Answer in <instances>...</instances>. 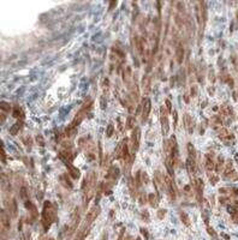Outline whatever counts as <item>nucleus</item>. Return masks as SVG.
I'll return each mask as SVG.
<instances>
[{"label": "nucleus", "mask_w": 238, "mask_h": 240, "mask_svg": "<svg viewBox=\"0 0 238 240\" xmlns=\"http://www.w3.org/2000/svg\"><path fill=\"white\" fill-rule=\"evenodd\" d=\"M142 112H141V118H142V121H146L149 113H150V109H152V103H150V100L149 99H144L143 102H142Z\"/></svg>", "instance_id": "5"}, {"label": "nucleus", "mask_w": 238, "mask_h": 240, "mask_svg": "<svg viewBox=\"0 0 238 240\" xmlns=\"http://www.w3.org/2000/svg\"><path fill=\"white\" fill-rule=\"evenodd\" d=\"M88 232H89V225L84 226V228H83L82 231H79L76 240H84L85 237H87V234H88Z\"/></svg>", "instance_id": "18"}, {"label": "nucleus", "mask_w": 238, "mask_h": 240, "mask_svg": "<svg viewBox=\"0 0 238 240\" xmlns=\"http://www.w3.org/2000/svg\"><path fill=\"white\" fill-rule=\"evenodd\" d=\"M22 127H23V123L19 120V121H17L12 127H11V130H10V132H11V135L12 136H16V135H18V132L22 130Z\"/></svg>", "instance_id": "15"}, {"label": "nucleus", "mask_w": 238, "mask_h": 240, "mask_svg": "<svg viewBox=\"0 0 238 240\" xmlns=\"http://www.w3.org/2000/svg\"><path fill=\"white\" fill-rule=\"evenodd\" d=\"M135 124H136V121H135V118L134 116H129L128 118V121H126V127L128 129H130V130H134L135 129Z\"/></svg>", "instance_id": "21"}, {"label": "nucleus", "mask_w": 238, "mask_h": 240, "mask_svg": "<svg viewBox=\"0 0 238 240\" xmlns=\"http://www.w3.org/2000/svg\"><path fill=\"white\" fill-rule=\"evenodd\" d=\"M188 151H189V154H190V157H191V159H195V156H196V154H195V148H194V145H192L191 143L188 144Z\"/></svg>", "instance_id": "23"}, {"label": "nucleus", "mask_w": 238, "mask_h": 240, "mask_svg": "<svg viewBox=\"0 0 238 240\" xmlns=\"http://www.w3.org/2000/svg\"><path fill=\"white\" fill-rule=\"evenodd\" d=\"M95 185H96V174L94 172L88 173V175L83 180V185L82 189H85V199L87 202H89L93 198V196L95 193Z\"/></svg>", "instance_id": "1"}, {"label": "nucleus", "mask_w": 238, "mask_h": 240, "mask_svg": "<svg viewBox=\"0 0 238 240\" xmlns=\"http://www.w3.org/2000/svg\"><path fill=\"white\" fill-rule=\"evenodd\" d=\"M150 82H152L150 77H148V76L143 79V84L142 85H143V93L146 94V95H148L149 91H150Z\"/></svg>", "instance_id": "17"}, {"label": "nucleus", "mask_w": 238, "mask_h": 240, "mask_svg": "<svg viewBox=\"0 0 238 240\" xmlns=\"http://www.w3.org/2000/svg\"><path fill=\"white\" fill-rule=\"evenodd\" d=\"M113 132H114V125L109 124L107 127V137H111L113 135Z\"/></svg>", "instance_id": "26"}, {"label": "nucleus", "mask_w": 238, "mask_h": 240, "mask_svg": "<svg viewBox=\"0 0 238 240\" xmlns=\"http://www.w3.org/2000/svg\"><path fill=\"white\" fill-rule=\"evenodd\" d=\"M236 17H237V21H238V11L236 12Z\"/></svg>", "instance_id": "32"}, {"label": "nucleus", "mask_w": 238, "mask_h": 240, "mask_svg": "<svg viewBox=\"0 0 238 240\" xmlns=\"http://www.w3.org/2000/svg\"><path fill=\"white\" fill-rule=\"evenodd\" d=\"M21 196H22V198H25V196H27V190L24 187L21 190Z\"/></svg>", "instance_id": "31"}, {"label": "nucleus", "mask_w": 238, "mask_h": 240, "mask_svg": "<svg viewBox=\"0 0 238 240\" xmlns=\"http://www.w3.org/2000/svg\"><path fill=\"white\" fill-rule=\"evenodd\" d=\"M205 166H206V169L207 170L214 169L215 163H214V161H213V155H209V153L206 155V163H205Z\"/></svg>", "instance_id": "13"}, {"label": "nucleus", "mask_w": 238, "mask_h": 240, "mask_svg": "<svg viewBox=\"0 0 238 240\" xmlns=\"http://www.w3.org/2000/svg\"><path fill=\"white\" fill-rule=\"evenodd\" d=\"M1 105H3V106H1V109H3V110H8H8H10V106H8V103H5V102H3Z\"/></svg>", "instance_id": "30"}, {"label": "nucleus", "mask_w": 238, "mask_h": 240, "mask_svg": "<svg viewBox=\"0 0 238 240\" xmlns=\"http://www.w3.org/2000/svg\"><path fill=\"white\" fill-rule=\"evenodd\" d=\"M141 181H142L143 184H148V183H149V178H148L146 172H141Z\"/></svg>", "instance_id": "25"}, {"label": "nucleus", "mask_w": 238, "mask_h": 240, "mask_svg": "<svg viewBox=\"0 0 238 240\" xmlns=\"http://www.w3.org/2000/svg\"><path fill=\"white\" fill-rule=\"evenodd\" d=\"M64 163H65V166L68 167V170H69L70 175H71L72 178L73 179L79 178L81 173H79V169H78V168H76L73 164H71V162H69V161H64Z\"/></svg>", "instance_id": "8"}, {"label": "nucleus", "mask_w": 238, "mask_h": 240, "mask_svg": "<svg viewBox=\"0 0 238 240\" xmlns=\"http://www.w3.org/2000/svg\"><path fill=\"white\" fill-rule=\"evenodd\" d=\"M139 202L141 203H146V194H144V192H141V194H139Z\"/></svg>", "instance_id": "29"}, {"label": "nucleus", "mask_w": 238, "mask_h": 240, "mask_svg": "<svg viewBox=\"0 0 238 240\" xmlns=\"http://www.w3.org/2000/svg\"><path fill=\"white\" fill-rule=\"evenodd\" d=\"M12 115L19 119V120H23L24 119V112L22 110V108L19 106H15L13 107V110H12Z\"/></svg>", "instance_id": "14"}, {"label": "nucleus", "mask_w": 238, "mask_h": 240, "mask_svg": "<svg viewBox=\"0 0 238 240\" xmlns=\"http://www.w3.org/2000/svg\"><path fill=\"white\" fill-rule=\"evenodd\" d=\"M84 116H85V109L79 110V112L77 113V115L75 116V119L72 120V123L70 124V126H71V127H77L78 125L82 123V120L84 119Z\"/></svg>", "instance_id": "9"}, {"label": "nucleus", "mask_w": 238, "mask_h": 240, "mask_svg": "<svg viewBox=\"0 0 238 240\" xmlns=\"http://www.w3.org/2000/svg\"><path fill=\"white\" fill-rule=\"evenodd\" d=\"M186 168H188V172L190 173V174H196V163H195V159H191V157H189L188 160H186Z\"/></svg>", "instance_id": "11"}, {"label": "nucleus", "mask_w": 238, "mask_h": 240, "mask_svg": "<svg viewBox=\"0 0 238 240\" xmlns=\"http://www.w3.org/2000/svg\"><path fill=\"white\" fill-rule=\"evenodd\" d=\"M99 214H100V208H99L98 205H94L92 209H90V211L87 214V223L90 225L93 221L98 217Z\"/></svg>", "instance_id": "6"}, {"label": "nucleus", "mask_w": 238, "mask_h": 240, "mask_svg": "<svg viewBox=\"0 0 238 240\" xmlns=\"http://www.w3.org/2000/svg\"><path fill=\"white\" fill-rule=\"evenodd\" d=\"M54 218H55V211H54L53 205L51 202H46L43 205V213H42V221H43L45 228L49 227Z\"/></svg>", "instance_id": "2"}, {"label": "nucleus", "mask_w": 238, "mask_h": 240, "mask_svg": "<svg viewBox=\"0 0 238 240\" xmlns=\"http://www.w3.org/2000/svg\"><path fill=\"white\" fill-rule=\"evenodd\" d=\"M154 180H155V184H156L158 187L165 189V177L162 175V173H160L159 170H156L154 173Z\"/></svg>", "instance_id": "10"}, {"label": "nucleus", "mask_w": 238, "mask_h": 240, "mask_svg": "<svg viewBox=\"0 0 238 240\" xmlns=\"http://www.w3.org/2000/svg\"><path fill=\"white\" fill-rule=\"evenodd\" d=\"M136 47H137V51L138 53L142 55L143 54V52H144V48H143V41L141 39H138L136 37Z\"/></svg>", "instance_id": "20"}, {"label": "nucleus", "mask_w": 238, "mask_h": 240, "mask_svg": "<svg viewBox=\"0 0 238 240\" xmlns=\"http://www.w3.org/2000/svg\"><path fill=\"white\" fill-rule=\"evenodd\" d=\"M104 240H107V237H106V235H105V238H104Z\"/></svg>", "instance_id": "33"}, {"label": "nucleus", "mask_w": 238, "mask_h": 240, "mask_svg": "<svg viewBox=\"0 0 238 240\" xmlns=\"http://www.w3.org/2000/svg\"><path fill=\"white\" fill-rule=\"evenodd\" d=\"M183 59H184V48L179 45L176 49V60L178 64H182Z\"/></svg>", "instance_id": "12"}, {"label": "nucleus", "mask_w": 238, "mask_h": 240, "mask_svg": "<svg viewBox=\"0 0 238 240\" xmlns=\"http://www.w3.org/2000/svg\"><path fill=\"white\" fill-rule=\"evenodd\" d=\"M184 125H185V129L186 131L189 133L192 132V121H191V118L189 114H184Z\"/></svg>", "instance_id": "16"}, {"label": "nucleus", "mask_w": 238, "mask_h": 240, "mask_svg": "<svg viewBox=\"0 0 238 240\" xmlns=\"http://www.w3.org/2000/svg\"><path fill=\"white\" fill-rule=\"evenodd\" d=\"M180 217H182V221L184 222L186 226H190V222H189V217H188V215L186 214H184V213H182L180 214Z\"/></svg>", "instance_id": "27"}, {"label": "nucleus", "mask_w": 238, "mask_h": 240, "mask_svg": "<svg viewBox=\"0 0 238 240\" xmlns=\"http://www.w3.org/2000/svg\"><path fill=\"white\" fill-rule=\"evenodd\" d=\"M220 113L223 114V115H230V113H231V108H229L227 106H224V107H221V109H220Z\"/></svg>", "instance_id": "24"}, {"label": "nucleus", "mask_w": 238, "mask_h": 240, "mask_svg": "<svg viewBox=\"0 0 238 240\" xmlns=\"http://www.w3.org/2000/svg\"><path fill=\"white\" fill-rule=\"evenodd\" d=\"M149 203H150V205L154 207V208L158 205V199H156V196H155V194L153 193L149 194Z\"/></svg>", "instance_id": "22"}, {"label": "nucleus", "mask_w": 238, "mask_h": 240, "mask_svg": "<svg viewBox=\"0 0 238 240\" xmlns=\"http://www.w3.org/2000/svg\"><path fill=\"white\" fill-rule=\"evenodd\" d=\"M160 123H161V132L162 136H166L170 131V123H169V112L167 109L162 106L160 108Z\"/></svg>", "instance_id": "3"}, {"label": "nucleus", "mask_w": 238, "mask_h": 240, "mask_svg": "<svg viewBox=\"0 0 238 240\" xmlns=\"http://www.w3.org/2000/svg\"><path fill=\"white\" fill-rule=\"evenodd\" d=\"M165 103H166V107H167V112H169V113H171V112H172V107H171V101L166 100V101H165Z\"/></svg>", "instance_id": "28"}, {"label": "nucleus", "mask_w": 238, "mask_h": 240, "mask_svg": "<svg viewBox=\"0 0 238 240\" xmlns=\"http://www.w3.org/2000/svg\"><path fill=\"white\" fill-rule=\"evenodd\" d=\"M139 138H141V130L138 127H135L131 133V154H135L138 150Z\"/></svg>", "instance_id": "4"}, {"label": "nucleus", "mask_w": 238, "mask_h": 240, "mask_svg": "<svg viewBox=\"0 0 238 240\" xmlns=\"http://www.w3.org/2000/svg\"><path fill=\"white\" fill-rule=\"evenodd\" d=\"M230 135L231 133L229 132L227 129H220V130H219V137H220V138H223V140L232 137V136H230Z\"/></svg>", "instance_id": "19"}, {"label": "nucleus", "mask_w": 238, "mask_h": 240, "mask_svg": "<svg viewBox=\"0 0 238 240\" xmlns=\"http://www.w3.org/2000/svg\"><path fill=\"white\" fill-rule=\"evenodd\" d=\"M165 190L170 193V196L172 197V199L176 198V190H175V186H173V181L169 177L165 178Z\"/></svg>", "instance_id": "7"}]
</instances>
